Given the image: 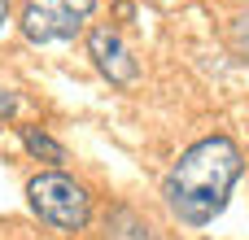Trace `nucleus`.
I'll return each mask as SVG.
<instances>
[{
    "label": "nucleus",
    "mask_w": 249,
    "mask_h": 240,
    "mask_svg": "<svg viewBox=\"0 0 249 240\" xmlns=\"http://www.w3.org/2000/svg\"><path fill=\"white\" fill-rule=\"evenodd\" d=\"M26 201H31V210H35L48 227H57V232H83L88 219H92V197H88V188L74 184V179L61 175V171H39V175H31Z\"/></svg>",
    "instance_id": "f03ea898"
},
{
    "label": "nucleus",
    "mask_w": 249,
    "mask_h": 240,
    "mask_svg": "<svg viewBox=\"0 0 249 240\" xmlns=\"http://www.w3.org/2000/svg\"><path fill=\"white\" fill-rule=\"evenodd\" d=\"M22 149L31 153V157H39V162H66V144H57L48 131H39V127H22Z\"/></svg>",
    "instance_id": "39448f33"
},
{
    "label": "nucleus",
    "mask_w": 249,
    "mask_h": 240,
    "mask_svg": "<svg viewBox=\"0 0 249 240\" xmlns=\"http://www.w3.org/2000/svg\"><path fill=\"white\" fill-rule=\"evenodd\" d=\"M96 0H22V35L31 44H61L83 31Z\"/></svg>",
    "instance_id": "7ed1b4c3"
},
{
    "label": "nucleus",
    "mask_w": 249,
    "mask_h": 240,
    "mask_svg": "<svg viewBox=\"0 0 249 240\" xmlns=\"http://www.w3.org/2000/svg\"><path fill=\"white\" fill-rule=\"evenodd\" d=\"M228 39L236 44V52L249 61V13H236V17L228 22Z\"/></svg>",
    "instance_id": "0eeeda50"
},
{
    "label": "nucleus",
    "mask_w": 249,
    "mask_h": 240,
    "mask_svg": "<svg viewBox=\"0 0 249 240\" xmlns=\"http://www.w3.org/2000/svg\"><path fill=\"white\" fill-rule=\"evenodd\" d=\"M9 9H13V4H9V0H0V26L9 22Z\"/></svg>",
    "instance_id": "1a4fd4ad"
},
{
    "label": "nucleus",
    "mask_w": 249,
    "mask_h": 240,
    "mask_svg": "<svg viewBox=\"0 0 249 240\" xmlns=\"http://www.w3.org/2000/svg\"><path fill=\"white\" fill-rule=\"evenodd\" d=\"M245 171V153L236 149V140L228 136H206L193 149L179 153V162L166 171L162 179V197L171 206V214L188 227H206L223 214L236 179Z\"/></svg>",
    "instance_id": "f257e3e1"
},
{
    "label": "nucleus",
    "mask_w": 249,
    "mask_h": 240,
    "mask_svg": "<svg viewBox=\"0 0 249 240\" xmlns=\"http://www.w3.org/2000/svg\"><path fill=\"white\" fill-rule=\"evenodd\" d=\"M109 240H162L140 214H131V210H118L114 219H109Z\"/></svg>",
    "instance_id": "423d86ee"
},
{
    "label": "nucleus",
    "mask_w": 249,
    "mask_h": 240,
    "mask_svg": "<svg viewBox=\"0 0 249 240\" xmlns=\"http://www.w3.org/2000/svg\"><path fill=\"white\" fill-rule=\"evenodd\" d=\"M88 52H92L96 70H101L109 83L131 87V83L140 79V61H136V52L123 44V35H118L114 26H92V31H88Z\"/></svg>",
    "instance_id": "20e7f679"
},
{
    "label": "nucleus",
    "mask_w": 249,
    "mask_h": 240,
    "mask_svg": "<svg viewBox=\"0 0 249 240\" xmlns=\"http://www.w3.org/2000/svg\"><path fill=\"white\" fill-rule=\"evenodd\" d=\"M13 114H18V96H13L9 87H0V122H4V118H13Z\"/></svg>",
    "instance_id": "6e6552de"
}]
</instances>
